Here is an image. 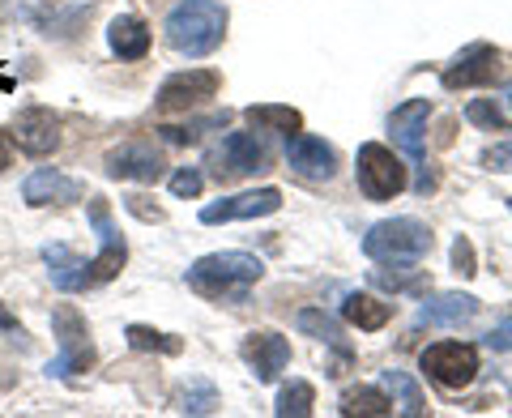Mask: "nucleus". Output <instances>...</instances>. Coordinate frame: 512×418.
Wrapping results in <instances>:
<instances>
[{"label": "nucleus", "instance_id": "1", "mask_svg": "<svg viewBox=\"0 0 512 418\" xmlns=\"http://www.w3.org/2000/svg\"><path fill=\"white\" fill-rule=\"evenodd\" d=\"M163 35L188 60L210 56L222 47V35H227V5L222 0H180L167 13Z\"/></svg>", "mask_w": 512, "mask_h": 418}, {"label": "nucleus", "instance_id": "2", "mask_svg": "<svg viewBox=\"0 0 512 418\" xmlns=\"http://www.w3.org/2000/svg\"><path fill=\"white\" fill-rule=\"evenodd\" d=\"M261 278L265 265L252 252H210L188 269V286L205 299H244L248 286H256Z\"/></svg>", "mask_w": 512, "mask_h": 418}, {"label": "nucleus", "instance_id": "3", "mask_svg": "<svg viewBox=\"0 0 512 418\" xmlns=\"http://www.w3.org/2000/svg\"><path fill=\"white\" fill-rule=\"evenodd\" d=\"M431 227L419 218H384L376 222L363 239V252L372 261H419V256L431 252Z\"/></svg>", "mask_w": 512, "mask_h": 418}, {"label": "nucleus", "instance_id": "4", "mask_svg": "<svg viewBox=\"0 0 512 418\" xmlns=\"http://www.w3.org/2000/svg\"><path fill=\"white\" fill-rule=\"evenodd\" d=\"M52 333L60 342V355L47 363V376L56 380H69V376H82L94 367V342H90V329H86V316L73 308V303H60L52 312Z\"/></svg>", "mask_w": 512, "mask_h": 418}, {"label": "nucleus", "instance_id": "5", "mask_svg": "<svg viewBox=\"0 0 512 418\" xmlns=\"http://www.w3.org/2000/svg\"><path fill=\"white\" fill-rule=\"evenodd\" d=\"M355 171H359V188H363L367 201H393L397 192L406 188L402 158H397L389 146H380V141H363Z\"/></svg>", "mask_w": 512, "mask_h": 418}, {"label": "nucleus", "instance_id": "6", "mask_svg": "<svg viewBox=\"0 0 512 418\" xmlns=\"http://www.w3.org/2000/svg\"><path fill=\"white\" fill-rule=\"evenodd\" d=\"M427 120H431V103L427 99H406L402 107H393V116H389V133L393 141L402 146L410 158H414V167H419V192L431 188V175H427V154H423V133H427Z\"/></svg>", "mask_w": 512, "mask_h": 418}, {"label": "nucleus", "instance_id": "7", "mask_svg": "<svg viewBox=\"0 0 512 418\" xmlns=\"http://www.w3.org/2000/svg\"><path fill=\"white\" fill-rule=\"evenodd\" d=\"M423 372L440 384V389H466L478 376V350L461 342H436L423 350Z\"/></svg>", "mask_w": 512, "mask_h": 418}, {"label": "nucleus", "instance_id": "8", "mask_svg": "<svg viewBox=\"0 0 512 418\" xmlns=\"http://www.w3.org/2000/svg\"><path fill=\"white\" fill-rule=\"evenodd\" d=\"M222 86V77L214 69H184V73H171L163 86H158V99H154V111H188L205 99H214Z\"/></svg>", "mask_w": 512, "mask_h": 418}, {"label": "nucleus", "instance_id": "9", "mask_svg": "<svg viewBox=\"0 0 512 418\" xmlns=\"http://www.w3.org/2000/svg\"><path fill=\"white\" fill-rule=\"evenodd\" d=\"M282 209V192L278 188H256V192H239V197H222L214 205L201 209L205 227H218V222H248V218H265Z\"/></svg>", "mask_w": 512, "mask_h": 418}, {"label": "nucleus", "instance_id": "10", "mask_svg": "<svg viewBox=\"0 0 512 418\" xmlns=\"http://www.w3.org/2000/svg\"><path fill=\"white\" fill-rule=\"evenodd\" d=\"M500 77V52L491 43H470L466 52H457L453 64L444 69L440 82L448 90H466V86H487Z\"/></svg>", "mask_w": 512, "mask_h": 418}, {"label": "nucleus", "instance_id": "11", "mask_svg": "<svg viewBox=\"0 0 512 418\" xmlns=\"http://www.w3.org/2000/svg\"><path fill=\"white\" fill-rule=\"evenodd\" d=\"M103 167L111 180H137V184H154L163 180V154H158L150 141H128V146H116Z\"/></svg>", "mask_w": 512, "mask_h": 418}, {"label": "nucleus", "instance_id": "12", "mask_svg": "<svg viewBox=\"0 0 512 418\" xmlns=\"http://www.w3.org/2000/svg\"><path fill=\"white\" fill-rule=\"evenodd\" d=\"M218 180H235V175H252V171H265L269 163V146L261 133H231L227 141L218 146Z\"/></svg>", "mask_w": 512, "mask_h": 418}, {"label": "nucleus", "instance_id": "13", "mask_svg": "<svg viewBox=\"0 0 512 418\" xmlns=\"http://www.w3.org/2000/svg\"><path fill=\"white\" fill-rule=\"evenodd\" d=\"M9 137L18 141V150L43 158V154H52L60 146V120L47 107H26V111L13 116V133Z\"/></svg>", "mask_w": 512, "mask_h": 418}, {"label": "nucleus", "instance_id": "14", "mask_svg": "<svg viewBox=\"0 0 512 418\" xmlns=\"http://www.w3.org/2000/svg\"><path fill=\"white\" fill-rule=\"evenodd\" d=\"M286 163H291V171L303 175V180H329V175L338 171V150H333L325 137L295 133L286 141Z\"/></svg>", "mask_w": 512, "mask_h": 418}, {"label": "nucleus", "instance_id": "15", "mask_svg": "<svg viewBox=\"0 0 512 418\" xmlns=\"http://www.w3.org/2000/svg\"><path fill=\"white\" fill-rule=\"evenodd\" d=\"M86 197V184L82 180H69V175H60L56 167H39L26 175L22 184V201L26 205H73Z\"/></svg>", "mask_w": 512, "mask_h": 418}, {"label": "nucleus", "instance_id": "16", "mask_svg": "<svg viewBox=\"0 0 512 418\" xmlns=\"http://www.w3.org/2000/svg\"><path fill=\"white\" fill-rule=\"evenodd\" d=\"M244 359L252 367V376L261 384H274L278 372L291 363V342L282 333H252L244 342Z\"/></svg>", "mask_w": 512, "mask_h": 418}, {"label": "nucleus", "instance_id": "17", "mask_svg": "<svg viewBox=\"0 0 512 418\" xmlns=\"http://www.w3.org/2000/svg\"><path fill=\"white\" fill-rule=\"evenodd\" d=\"M43 261L47 273H52V286L64 295H77V291H90V261H82L73 248L64 244H47L43 248Z\"/></svg>", "mask_w": 512, "mask_h": 418}, {"label": "nucleus", "instance_id": "18", "mask_svg": "<svg viewBox=\"0 0 512 418\" xmlns=\"http://www.w3.org/2000/svg\"><path fill=\"white\" fill-rule=\"evenodd\" d=\"M107 43L120 60H141L150 52V26L141 22L137 13H120V18H111V26H107Z\"/></svg>", "mask_w": 512, "mask_h": 418}, {"label": "nucleus", "instance_id": "19", "mask_svg": "<svg viewBox=\"0 0 512 418\" xmlns=\"http://www.w3.org/2000/svg\"><path fill=\"white\" fill-rule=\"evenodd\" d=\"M419 316H423V325H466V320L478 316V299L461 291H444V295L423 299Z\"/></svg>", "mask_w": 512, "mask_h": 418}, {"label": "nucleus", "instance_id": "20", "mask_svg": "<svg viewBox=\"0 0 512 418\" xmlns=\"http://www.w3.org/2000/svg\"><path fill=\"white\" fill-rule=\"evenodd\" d=\"M342 316L350 320L355 329H363V333H376V329H384L393 320V303H380L376 295H346L342 299Z\"/></svg>", "mask_w": 512, "mask_h": 418}, {"label": "nucleus", "instance_id": "21", "mask_svg": "<svg viewBox=\"0 0 512 418\" xmlns=\"http://www.w3.org/2000/svg\"><path fill=\"white\" fill-rule=\"evenodd\" d=\"M380 384H384V393H393V406H402V414H410V418L427 414V397L410 372H384Z\"/></svg>", "mask_w": 512, "mask_h": 418}, {"label": "nucleus", "instance_id": "22", "mask_svg": "<svg viewBox=\"0 0 512 418\" xmlns=\"http://www.w3.org/2000/svg\"><path fill=\"white\" fill-rule=\"evenodd\" d=\"M372 282L380 291H423V269H414L410 261H380V269H372Z\"/></svg>", "mask_w": 512, "mask_h": 418}, {"label": "nucleus", "instance_id": "23", "mask_svg": "<svg viewBox=\"0 0 512 418\" xmlns=\"http://www.w3.org/2000/svg\"><path fill=\"white\" fill-rule=\"evenodd\" d=\"M248 120L256 124V128H278V133H303V116L295 107H278V103H256V107H248Z\"/></svg>", "mask_w": 512, "mask_h": 418}, {"label": "nucleus", "instance_id": "24", "mask_svg": "<svg viewBox=\"0 0 512 418\" xmlns=\"http://www.w3.org/2000/svg\"><path fill=\"white\" fill-rule=\"evenodd\" d=\"M312 406H316V389H312V384H308V380H291V384H286V389L278 393L274 414H278V418H308Z\"/></svg>", "mask_w": 512, "mask_h": 418}, {"label": "nucleus", "instance_id": "25", "mask_svg": "<svg viewBox=\"0 0 512 418\" xmlns=\"http://www.w3.org/2000/svg\"><path fill=\"white\" fill-rule=\"evenodd\" d=\"M295 325L303 329V333H312V337H320L325 346H338V350H346V342H342V325L333 316H325L320 308H303L299 316H295Z\"/></svg>", "mask_w": 512, "mask_h": 418}, {"label": "nucleus", "instance_id": "26", "mask_svg": "<svg viewBox=\"0 0 512 418\" xmlns=\"http://www.w3.org/2000/svg\"><path fill=\"white\" fill-rule=\"evenodd\" d=\"M124 337H128V346H133V350H158V355H180V350H184L180 337L158 333V329H150V325H128Z\"/></svg>", "mask_w": 512, "mask_h": 418}, {"label": "nucleus", "instance_id": "27", "mask_svg": "<svg viewBox=\"0 0 512 418\" xmlns=\"http://www.w3.org/2000/svg\"><path fill=\"white\" fill-rule=\"evenodd\" d=\"M342 414H393V401L384 389H355L342 397Z\"/></svg>", "mask_w": 512, "mask_h": 418}, {"label": "nucleus", "instance_id": "28", "mask_svg": "<svg viewBox=\"0 0 512 418\" xmlns=\"http://www.w3.org/2000/svg\"><path fill=\"white\" fill-rule=\"evenodd\" d=\"M466 120L478 124V128H487V133H508V116L495 107V99H474L466 107Z\"/></svg>", "mask_w": 512, "mask_h": 418}, {"label": "nucleus", "instance_id": "29", "mask_svg": "<svg viewBox=\"0 0 512 418\" xmlns=\"http://www.w3.org/2000/svg\"><path fill=\"white\" fill-rule=\"evenodd\" d=\"M214 406H218V393L210 389V384H201V380H192L188 389L180 393V414H214Z\"/></svg>", "mask_w": 512, "mask_h": 418}, {"label": "nucleus", "instance_id": "30", "mask_svg": "<svg viewBox=\"0 0 512 418\" xmlns=\"http://www.w3.org/2000/svg\"><path fill=\"white\" fill-rule=\"evenodd\" d=\"M201 188H205V180H201L197 167H180L171 175V192H175V197H201Z\"/></svg>", "mask_w": 512, "mask_h": 418}, {"label": "nucleus", "instance_id": "31", "mask_svg": "<svg viewBox=\"0 0 512 418\" xmlns=\"http://www.w3.org/2000/svg\"><path fill=\"white\" fill-rule=\"evenodd\" d=\"M453 269L461 273V278H474L478 273V261H474V244L466 235H457V244H453Z\"/></svg>", "mask_w": 512, "mask_h": 418}, {"label": "nucleus", "instance_id": "32", "mask_svg": "<svg viewBox=\"0 0 512 418\" xmlns=\"http://www.w3.org/2000/svg\"><path fill=\"white\" fill-rule=\"evenodd\" d=\"M487 171H512V141H495L491 150H483Z\"/></svg>", "mask_w": 512, "mask_h": 418}, {"label": "nucleus", "instance_id": "33", "mask_svg": "<svg viewBox=\"0 0 512 418\" xmlns=\"http://www.w3.org/2000/svg\"><path fill=\"white\" fill-rule=\"evenodd\" d=\"M487 346L495 350V355H504V350H512V320H504V325H495L487 333Z\"/></svg>", "mask_w": 512, "mask_h": 418}, {"label": "nucleus", "instance_id": "34", "mask_svg": "<svg viewBox=\"0 0 512 418\" xmlns=\"http://www.w3.org/2000/svg\"><path fill=\"white\" fill-rule=\"evenodd\" d=\"M124 205H128V209H133V214H137V218H146V222H163V218H167V214H163V209H150V205H141V197H128Z\"/></svg>", "mask_w": 512, "mask_h": 418}, {"label": "nucleus", "instance_id": "35", "mask_svg": "<svg viewBox=\"0 0 512 418\" xmlns=\"http://www.w3.org/2000/svg\"><path fill=\"white\" fill-rule=\"evenodd\" d=\"M9 163H13V146H9V137L0 133V171H5Z\"/></svg>", "mask_w": 512, "mask_h": 418}, {"label": "nucleus", "instance_id": "36", "mask_svg": "<svg viewBox=\"0 0 512 418\" xmlns=\"http://www.w3.org/2000/svg\"><path fill=\"white\" fill-rule=\"evenodd\" d=\"M0 329H13V333H22V329H18V320H13L5 308H0Z\"/></svg>", "mask_w": 512, "mask_h": 418}, {"label": "nucleus", "instance_id": "37", "mask_svg": "<svg viewBox=\"0 0 512 418\" xmlns=\"http://www.w3.org/2000/svg\"><path fill=\"white\" fill-rule=\"evenodd\" d=\"M13 90V77L9 73H0V94H9Z\"/></svg>", "mask_w": 512, "mask_h": 418}, {"label": "nucleus", "instance_id": "38", "mask_svg": "<svg viewBox=\"0 0 512 418\" xmlns=\"http://www.w3.org/2000/svg\"><path fill=\"white\" fill-rule=\"evenodd\" d=\"M508 103H512V90H508Z\"/></svg>", "mask_w": 512, "mask_h": 418}]
</instances>
